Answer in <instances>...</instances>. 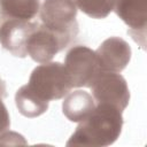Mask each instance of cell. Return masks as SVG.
Wrapping results in <instances>:
<instances>
[{"label":"cell","mask_w":147,"mask_h":147,"mask_svg":"<svg viewBox=\"0 0 147 147\" xmlns=\"http://www.w3.org/2000/svg\"><path fill=\"white\" fill-rule=\"evenodd\" d=\"M77 126L67 146L106 147L113 145L122 132L123 117L117 108L98 103L93 111Z\"/></svg>","instance_id":"6da1fadb"},{"label":"cell","mask_w":147,"mask_h":147,"mask_svg":"<svg viewBox=\"0 0 147 147\" xmlns=\"http://www.w3.org/2000/svg\"><path fill=\"white\" fill-rule=\"evenodd\" d=\"M26 85L46 101L62 99L72 88L65 67L60 62H47L36 67Z\"/></svg>","instance_id":"7a4b0ae2"},{"label":"cell","mask_w":147,"mask_h":147,"mask_svg":"<svg viewBox=\"0 0 147 147\" xmlns=\"http://www.w3.org/2000/svg\"><path fill=\"white\" fill-rule=\"evenodd\" d=\"M78 33V30H56L38 24L26 42V53L38 63L49 62Z\"/></svg>","instance_id":"3957f363"},{"label":"cell","mask_w":147,"mask_h":147,"mask_svg":"<svg viewBox=\"0 0 147 147\" xmlns=\"http://www.w3.org/2000/svg\"><path fill=\"white\" fill-rule=\"evenodd\" d=\"M64 67L72 87H90L101 72L95 52L86 46H74L64 59Z\"/></svg>","instance_id":"277c9868"},{"label":"cell","mask_w":147,"mask_h":147,"mask_svg":"<svg viewBox=\"0 0 147 147\" xmlns=\"http://www.w3.org/2000/svg\"><path fill=\"white\" fill-rule=\"evenodd\" d=\"M96 103H106L123 111L130 101V91L124 77L116 72L101 71L91 84Z\"/></svg>","instance_id":"5b68a950"},{"label":"cell","mask_w":147,"mask_h":147,"mask_svg":"<svg viewBox=\"0 0 147 147\" xmlns=\"http://www.w3.org/2000/svg\"><path fill=\"white\" fill-rule=\"evenodd\" d=\"M38 22L17 18H6L0 24V44L5 49L17 57H25L26 42Z\"/></svg>","instance_id":"8992f818"},{"label":"cell","mask_w":147,"mask_h":147,"mask_svg":"<svg viewBox=\"0 0 147 147\" xmlns=\"http://www.w3.org/2000/svg\"><path fill=\"white\" fill-rule=\"evenodd\" d=\"M75 0H44L40 7L41 23L56 30H78Z\"/></svg>","instance_id":"52a82bcc"},{"label":"cell","mask_w":147,"mask_h":147,"mask_svg":"<svg viewBox=\"0 0 147 147\" xmlns=\"http://www.w3.org/2000/svg\"><path fill=\"white\" fill-rule=\"evenodd\" d=\"M101 71L119 74L131 59L130 45L119 37H110L101 42L95 51Z\"/></svg>","instance_id":"ba28073f"},{"label":"cell","mask_w":147,"mask_h":147,"mask_svg":"<svg viewBox=\"0 0 147 147\" xmlns=\"http://www.w3.org/2000/svg\"><path fill=\"white\" fill-rule=\"evenodd\" d=\"M147 0H114L113 10L130 28L133 38L141 31L145 34L147 24Z\"/></svg>","instance_id":"9c48e42d"},{"label":"cell","mask_w":147,"mask_h":147,"mask_svg":"<svg viewBox=\"0 0 147 147\" xmlns=\"http://www.w3.org/2000/svg\"><path fill=\"white\" fill-rule=\"evenodd\" d=\"M94 108L93 96L83 90L68 93L62 102V111L70 122L78 123L84 121Z\"/></svg>","instance_id":"30bf717a"},{"label":"cell","mask_w":147,"mask_h":147,"mask_svg":"<svg viewBox=\"0 0 147 147\" xmlns=\"http://www.w3.org/2000/svg\"><path fill=\"white\" fill-rule=\"evenodd\" d=\"M15 103L18 111L28 118L38 117L48 109V101L37 95L28 85L17 90L15 94Z\"/></svg>","instance_id":"8fae6325"},{"label":"cell","mask_w":147,"mask_h":147,"mask_svg":"<svg viewBox=\"0 0 147 147\" xmlns=\"http://www.w3.org/2000/svg\"><path fill=\"white\" fill-rule=\"evenodd\" d=\"M39 0H0V15L6 18L31 21L39 11Z\"/></svg>","instance_id":"7c38bea8"},{"label":"cell","mask_w":147,"mask_h":147,"mask_svg":"<svg viewBox=\"0 0 147 147\" xmlns=\"http://www.w3.org/2000/svg\"><path fill=\"white\" fill-rule=\"evenodd\" d=\"M76 6L92 18H106L113 11L114 0H75Z\"/></svg>","instance_id":"4fadbf2b"},{"label":"cell","mask_w":147,"mask_h":147,"mask_svg":"<svg viewBox=\"0 0 147 147\" xmlns=\"http://www.w3.org/2000/svg\"><path fill=\"white\" fill-rule=\"evenodd\" d=\"M9 127H10L9 114H8V110L5 106V103L2 102V99L0 98V137L5 132H7Z\"/></svg>","instance_id":"5bb4252c"},{"label":"cell","mask_w":147,"mask_h":147,"mask_svg":"<svg viewBox=\"0 0 147 147\" xmlns=\"http://www.w3.org/2000/svg\"><path fill=\"white\" fill-rule=\"evenodd\" d=\"M6 96V84L5 82L0 78V98L3 99Z\"/></svg>","instance_id":"9a60e30c"}]
</instances>
